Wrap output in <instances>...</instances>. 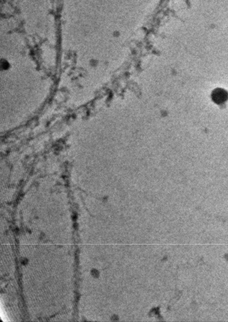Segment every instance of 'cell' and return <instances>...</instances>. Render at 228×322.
Returning <instances> with one entry per match:
<instances>
[{
  "instance_id": "1",
  "label": "cell",
  "mask_w": 228,
  "mask_h": 322,
  "mask_svg": "<svg viewBox=\"0 0 228 322\" xmlns=\"http://www.w3.org/2000/svg\"><path fill=\"white\" fill-rule=\"evenodd\" d=\"M212 99L216 104H223L228 99V93L224 89L217 88L214 90L212 93Z\"/></svg>"
},
{
  "instance_id": "2",
  "label": "cell",
  "mask_w": 228,
  "mask_h": 322,
  "mask_svg": "<svg viewBox=\"0 0 228 322\" xmlns=\"http://www.w3.org/2000/svg\"><path fill=\"white\" fill-rule=\"evenodd\" d=\"M92 274L93 276L97 277V276H98V271H96V269H93V270L92 271Z\"/></svg>"
}]
</instances>
